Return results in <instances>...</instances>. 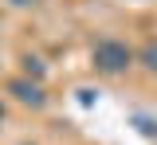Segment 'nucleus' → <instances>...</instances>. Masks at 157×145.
I'll return each mask as SVG.
<instances>
[{"instance_id":"nucleus-5","label":"nucleus","mask_w":157,"mask_h":145,"mask_svg":"<svg viewBox=\"0 0 157 145\" xmlns=\"http://www.w3.org/2000/svg\"><path fill=\"white\" fill-rule=\"evenodd\" d=\"M12 4H32V0H12Z\"/></svg>"},{"instance_id":"nucleus-3","label":"nucleus","mask_w":157,"mask_h":145,"mask_svg":"<svg viewBox=\"0 0 157 145\" xmlns=\"http://www.w3.org/2000/svg\"><path fill=\"white\" fill-rule=\"evenodd\" d=\"M134 59L141 63V67H145L149 75H157V43L149 39V43H145V47H137V51H134Z\"/></svg>"},{"instance_id":"nucleus-7","label":"nucleus","mask_w":157,"mask_h":145,"mask_svg":"<svg viewBox=\"0 0 157 145\" xmlns=\"http://www.w3.org/2000/svg\"><path fill=\"white\" fill-rule=\"evenodd\" d=\"M24 145H32V141H24Z\"/></svg>"},{"instance_id":"nucleus-2","label":"nucleus","mask_w":157,"mask_h":145,"mask_svg":"<svg viewBox=\"0 0 157 145\" xmlns=\"http://www.w3.org/2000/svg\"><path fill=\"white\" fill-rule=\"evenodd\" d=\"M8 94H16V102L24 106H43L47 102V94H43V83H36V79H28V75H20V79H8Z\"/></svg>"},{"instance_id":"nucleus-4","label":"nucleus","mask_w":157,"mask_h":145,"mask_svg":"<svg viewBox=\"0 0 157 145\" xmlns=\"http://www.w3.org/2000/svg\"><path fill=\"white\" fill-rule=\"evenodd\" d=\"M24 75L36 79V83H43V63H39L36 55H28V59H24Z\"/></svg>"},{"instance_id":"nucleus-6","label":"nucleus","mask_w":157,"mask_h":145,"mask_svg":"<svg viewBox=\"0 0 157 145\" xmlns=\"http://www.w3.org/2000/svg\"><path fill=\"white\" fill-rule=\"evenodd\" d=\"M0 122H4V106H0Z\"/></svg>"},{"instance_id":"nucleus-1","label":"nucleus","mask_w":157,"mask_h":145,"mask_svg":"<svg viewBox=\"0 0 157 145\" xmlns=\"http://www.w3.org/2000/svg\"><path fill=\"white\" fill-rule=\"evenodd\" d=\"M90 63H94L98 75H126L130 67H134V47L122 39H98L94 51H90Z\"/></svg>"}]
</instances>
